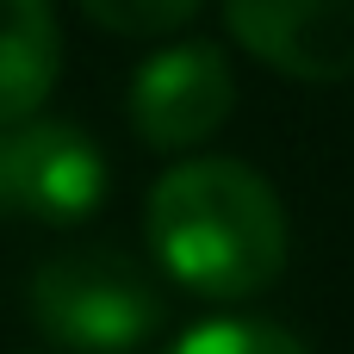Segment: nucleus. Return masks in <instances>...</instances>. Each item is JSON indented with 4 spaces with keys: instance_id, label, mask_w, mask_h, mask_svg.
<instances>
[{
    "instance_id": "nucleus-1",
    "label": "nucleus",
    "mask_w": 354,
    "mask_h": 354,
    "mask_svg": "<svg viewBox=\"0 0 354 354\" xmlns=\"http://www.w3.org/2000/svg\"><path fill=\"white\" fill-rule=\"evenodd\" d=\"M149 249L187 292L249 299L286 274V212L230 156L180 162L149 193Z\"/></svg>"
},
{
    "instance_id": "nucleus-2",
    "label": "nucleus",
    "mask_w": 354,
    "mask_h": 354,
    "mask_svg": "<svg viewBox=\"0 0 354 354\" xmlns=\"http://www.w3.org/2000/svg\"><path fill=\"white\" fill-rule=\"evenodd\" d=\"M25 299H31V324L56 348L75 354H131L168 324L149 268L131 261L124 249H62L37 261Z\"/></svg>"
},
{
    "instance_id": "nucleus-3",
    "label": "nucleus",
    "mask_w": 354,
    "mask_h": 354,
    "mask_svg": "<svg viewBox=\"0 0 354 354\" xmlns=\"http://www.w3.org/2000/svg\"><path fill=\"white\" fill-rule=\"evenodd\" d=\"M112 174L100 143L68 118H6L0 124V212L31 224H75L100 212Z\"/></svg>"
},
{
    "instance_id": "nucleus-4",
    "label": "nucleus",
    "mask_w": 354,
    "mask_h": 354,
    "mask_svg": "<svg viewBox=\"0 0 354 354\" xmlns=\"http://www.w3.org/2000/svg\"><path fill=\"white\" fill-rule=\"evenodd\" d=\"M236 106V75L218 44H174L156 50L131 81V124L149 149H193L205 143Z\"/></svg>"
},
{
    "instance_id": "nucleus-5",
    "label": "nucleus",
    "mask_w": 354,
    "mask_h": 354,
    "mask_svg": "<svg viewBox=\"0 0 354 354\" xmlns=\"http://www.w3.org/2000/svg\"><path fill=\"white\" fill-rule=\"evenodd\" d=\"M230 37L286 81H354V0H224Z\"/></svg>"
},
{
    "instance_id": "nucleus-6",
    "label": "nucleus",
    "mask_w": 354,
    "mask_h": 354,
    "mask_svg": "<svg viewBox=\"0 0 354 354\" xmlns=\"http://www.w3.org/2000/svg\"><path fill=\"white\" fill-rule=\"evenodd\" d=\"M62 68V31L50 0H0V124L50 100Z\"/></svg>"
},
{
    "instance_id": "nucleus-7",
    "label": "nucleus",
    "mask_w": 354,
    "mask_h": 354,
    "mask_svg": "<svg viewBox=\"0 0 354 354\" xmlns=\"http://www.w3.org/2000/svg\"><path fill=\"white\" fill-rule=\"evenodd\" d=\"M168 354H311V348L268 317H212V324L187 330Z\"/></svg>"
},
{
    "instance_id": "nucleus-8",
    "label": "nucleus",
    "mask_w": 354,
    "mask_h": 354,
    "mask_svg": "<svg viewBox=\"0 0 354 354\" xmlns=\"http://www.w3.org/2000/svg\"><path fill=\"white\" fill-rule=\"evenodd\" d=\"M81 12L118 37H162V31H180L199 0H81Z\"/></svg>"
}]
</instances>
